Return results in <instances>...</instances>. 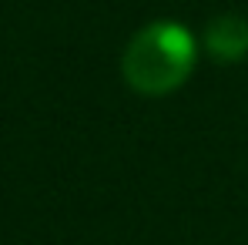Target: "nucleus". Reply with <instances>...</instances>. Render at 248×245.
<instances>
[{
    "mask_svg": "<svg viewBox=\"0 0 248 245\" xmlns=\"http://www.w3.org/2000/svg\"><path fill=\"white\" fill-rule=\"evenodd\" d=\"M198 37L181 20H151L124 47L121 74L131 91L161 98L178 91L195 74L198 64Z\"/></svg>",
    "mask_w": 248,
    "mask_h": 245,
    "instance_id": "obj_1",
    "label": "nucleus"
},
{
    "mask_svg": "<svg viewBox=\"0 0 248 245\" xmlns=\"http://www.w3.org/2000/svg\"><path fill=\"white\" fill-rule=\"evenodd\" d=\"M202 47L218 64H238L248 57V20L238 14L211 17L202 34Z\"/></svg>",
    "mask_w": 248,
    "mask_h": 245,
    "instance_id": "obj_2",
    "label": "nucleus"
}]
</instances>
